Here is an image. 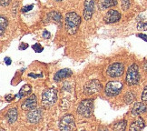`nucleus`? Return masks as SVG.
<instances>
[{
  "mask_svg": "<svg viewBox=\"0 0 147 131\" xmlns=\"http://www.w3.org/2000/svg\"><path fill=\"white\" fill-rule=\"evenodd\" d=\"M65 30L69 35H74L78 30L81 23V18L75 12L67 13L65 16Z\"/></svg>",
  "mask_w": 147,
  "mask_h": 131,
  "instance_id": "nucleus-1",
  "label": "nucleus"
},
{
  "mask_svg": "<svg viewBox=\"0 0 147 131\" xmlns=\"http://www.w3.org/2000/svg\"><path fill=\"white\" fill-rule=\"evenodd\" d=\"M42 115L43 113L41 109H36H36L29 110V112L26 114V119L31 124H37L41 121Z\"/></svg>",
  "mask_w": 147,
  "mask_h": 131,
  "instance_id": "nucleus-9",
  "label": "nucleus"
},
{
  "mask_svg": "<svg viewBox=\"0 0 147 131\" xmlns=\"http://www.w3.org/2000/svg\"><path fill=\"white\" fill-rule=\"evenodd\" d=\"M59 128L64 131H70L76 128V120L73 115H65L61 118Z\"/></svg>",
  "mask_w": 147,
  "mask_h": 131,
  "instance_id": "nucleus-6",
  "label": "nucleus"
},
{
  "mask_svg": "<svg viewBox=\"0 0 147 131\" xmlns=\"http://www.w3.org/2000/svg\"><path fill=\"white\" fill-rule=\"evenodd\" d=\"M43 37H44V38H49L50 37V33L47 31V30H44V32H43Z\"/></svg>",
  "mask_w": 147,
  "mask_h": 131,
  "instance_id": "nucleus-30",
  "label": "nucleus"
},
{
  "mask_svg": "<svg viewBox=\"0 0 147 131\" xmlns=\"http://www.w3.org/2000/svg\"><path fill=\"white\" fill-rule=\"evenodd\" d=\"M141 98H142V101L143 102H144V103H147V85H146V87L144 88V89L143 91Z\"/></svg>",
  "mask_w": 147,
  "mask_h": 131,
  "instance_id": "nucleus-26",
  "label": "nucleus"
},
{
  "mask_svg": "<svg viewBox=\"0 0 147 131\" xmlns=\"http://www.w3.org/2000/svg\"><path fill=\"white\" fill-rule=\"evenodd\" d=\"M146 111L147 106L145 105L144 102H136L132 109V114L134 116H139L141 114L145 113Z\"/></svg>",
  "mask_w": 147,
  "mask_h": 131,
  "instance_id": "nucleus-13",
  "label": "nucleus"
},
{
  "mask_svg": "<svg viewBox=\"0 0 147 131\" xmlns=\"http://www.w3.org/2000/svg\"><path fill=\"white\" fill-rule=\"evenodd\" d=\"M48 18H50L51 19H53L55 22H60L61 21V15L58 12H51L48 15Z\"/></svg>",
  "mask_w": 147,
  "mask_h": 131,
  "instance_id": "nucleus-22",
  "label": "nucleus"
},
{
  "mask_svg": "<svg viewBox=\"0 0 147 131\" xmlns=\"http://www.w3.org/2000/svg\"><path fill=\"white\" fill-rule=\"evenodd\" d=\"M32 48L34 49V51H36V53H40V52H42V51L44 50L43 47H41V45H40V44H38V43L35 44V45H33Z\"/></svg>",
  "mask_w": 147,
  "mask_h": 131,
  "instance_id": "nucleus-23",
  "label": "nucleus"
},
{
  "mask_svg": "<svg viewBox=\"0 0 147 131\" xmlns=\"http://www.w3.org/2000/svg\"><path fill=\"white\" fill-rule=\"evenodd\" d=\"M143 67H144V71H146V72H147V60H145V61L144 62V65H143Z\"/></svg>",
  "mask_w": 147,
  "mask_h": 131,
  "instance_id": "nucleus-36",
  "label": "nucleus"
},
{
  "mask_svg": "<svg viewBox=\"0 0 147 131\" xmlns=\"http://www.w3.org/2000/svg\"><path fill=\"white\" fill-rule=\"evenodd\" d=\"M31 91H32V88H31V87L29 86V85H25V86H23L21 88L18 96H16V98L21 99L22 98H24V96L29 95L31 93Z\"/></svg>",
  "mask_w": 147,
  "mask_h": 131,
  "instance_id": "nucleus-18",
  "label": "nucleus"
},
{
  "mask_svg": "<svg viewBox=\"0 0 147 131\" xmlns=\"http://www.w3.org/2000/svg\"><path fill=\"white\" fill-rule=\"evenodd\" d=\"M130 7V0H122V9L126 11Z\"/></svg>",
  "mask_w": 147,
  "mask_h": 131,
  "instance_id": "nucleus-24",
  "label": "nucleus"
},
{
  "mask_svg": "<svg viewBox=\"0 0 147 131\" xmlns=\"http://www.w3.org/2000/svg\"><path fill=\"white\" fill-rule=\"evenodd\" d=\"M137 27H138V29H141V30H147V23L140 22Z\"/></svg>",
  "mask_w": 147,
  "mask_h": 131,
  "instance_id": "nucleus-27",
  "label": "nucleus"
},
{
  "mask_svg": "<svg viewBox=\"0 0 147 131\" xmlns=\"http://www.w3.org/2000/svg\"><path fill=\"white\" fill-rule=\"evenodd\" d=\"M145 127V122L142 117H139L135 122H133L130 126V130L133 131H137L143 129Z\"/></svg>",
  "mask_w": 147,
  "mask_h": 131,
  "instance_id": "nucleus-17",
  "label": "nucleus"
},
{
  "mask_svg": "<svg viewBox=\"0 0 147 131\" xmlns=\"http://www.w3.org/2000/svg\"><path fill=\"white\" fill-rule=\"evenodd\" d=\"M13 99V96H12V95H8V96H5V100H7V102H9V101H11Z\"/></svg>",
  "mask_w": 147,
  "mask_h": 131,
  "instance_id": "nucleus-35",
  "label": "nucleus"
},
{
  "mask_svg": "<svg viewBox=\"0 0 147 131\" xmlns=\"http://www.w3.org/2000/svg\"><path fill=\"white\" fill-rule=\"evenodd\" d=\"M71 76H72V71L69 69V68H64V69H61L57 73H55L54 79L55 82H59L61 80H63V79L67 78Z\"/></svg>",
  "mask_w": 147,
  "mask_h": 131,
  "instance_id": "nucleus-14",
  "label": "nucleus"
},
{
  "mask_svg": "<svg viewBox=\"0 0 147 131\" xmlns=\"http://www.w3.org/2000/svg\"><path fill=\"white\" fill-rule=\"evenodd\" d=\"M94 101L92 99H84L78 106L77 112L84 117H90L93 114Z\"/></svg>",
  "mask_w": 147,
  "mask_h": 131,
  "instance_id": "nucleus-4",
  "label": "nucleus"
},
{
  "mask_svg": "<svg viewBox=\"0 0 147 131\" xmlns=\"http://www.w3.org/2000/svg\"><path fill=\"white\" fill-rule=\"evenodd\" d=\"M5 63L7 66H9L11 63H12V61H11V59L8 58V56H7V58H5Z\"/></svg>",
  "mask_w": 147,
  "mask_h": 131,
  "instance_id": "nucleus-32",
  "label": "nucleus"
},
{
  "mask_svg": "<svg viewBox=\"0 0 147 131\" xmlns=\"http://www.w3.org/2000/svg\"><path fill=\"white\" fill-rule=\"evenodd\" d=\"M60 107H63L64 110H66L69 107V102L67 101L66 99H62L61 100V103H60Z\"/></svg>",
  "mask_w": 147,
  "mask_h": 131,
  "instance_id": "nucleus-25",
  "label": "nucleus"
},
{
  "mask_svg": "<svg viewBox=\"0 0 147 131\" xmlns=\"http://www.w3.org/2000/svg\"><path fill=\"white\" fill-rule=\"evenodd\" d=\"M57 100V90L55 88L46 89L42 95V105L44 107H49L53 106Z\"/></svg>",
  "mask_w": 147,
  "mask_h": 131,
  "instance_id": "nucleus-2",
  "label": "nucleus"
},
{
  "mask_svg": "<svg viewBox=\"0 0 147 131\" xmlns=\"http://www.w3.org/2000/svg\"><path fill=\"white\" fill-rule=\"evenodd\" d=\"M27 48H28V45L26 44V43H22V44L19 45V49H20V50H25V49H26Z\"/></svg>",
  "mask_w": 147,
  "mask_h": 131,
  "instance_id": "nucleus-29",
  "label": "nucleus"
},
{
  "mask_svg": "<svg viewBox=\"0 0 147 131\" xmlns=\"http://www.w3.org/2000/svg\"><path fill=\"white\" fill-rule=\"evenodd\" d=\"M137 37H139L140 38H142V39H144V40L147 41V36L146 35H144V34H138Z\"/></svg>",
  "mask_w": 147,
  "mask_h": 131,
  "instance_id": "nucleus-34",
  "label": "nucleus"
},
{
  "mask_svg": "<svg viewBox=\"0 0 147 131\" xmlns=\"http://www.w3.org/2000/svg\"><path fill=\"white\" fill-rule=\"evenodd\" d=\"M94 0H86V1H84L83 16L86 20L91 19L93 13H94Z\"/></svg>",
  "mask_w": 147,
  "mask_h": 131,
  "instance_id": "nucleus-10",
  "label": "nucleus"
},
{
  "mask_svg": "<svg viewBox=\"0 0 147 131\" xmlns=\"http://www.w3.org/2000/svg\"><path fill=\"white\" fill-rule=\"evenodd\" d=\"M126 120H122V121H119L117 122L114 127H113V128L115 129V130H119V131H123L124 129H125L126 128Z\"/></svg>",
  "mask_w": 147,
  "mask_h": 131,
  "instance_id": "nucleus-21",
  "label": "nucleus"
},
{
  "mask_svg": "<svg viewBox=\"0 0 147 131\" xmlns=\"http://www.w3.org/2000/svg\"><path fill=\"white\" fill-rule=\"evenodd\" d=\"M55 1H63V0H55Z\"/></svg>",
  "mask_w": 147,
  "mask_h": 131,
  "instance_id": "nucleus-37",
  "label": "nucleus"
},
{
  "mask_svg": "<svg viewBox=\"0 0 147 131\" xmlns=\"http://www.w3.org/2000/svg\"><path fill=\"white\" fill-rule=\"evenodd\" d=\"M102 89V85L101 83L97 80V79H94V80H90L87 82L84 87V92L86 95L90 96L94 95L95 93L99 92Z\"/></svg>",
  "mask_w": 147,
  "mask_h": 131,
  "instance_id": "nucleus-7",
  "label": "nucleus"
},
{
  "mask_svg": "<svg viewBox=\"0 0 147 131\" xmlns=\"http://www.w3.org/2000/svg\"><path fill=\"white\" fill-rule=\"evenodd\" d=\"M28 76L31 77H43L42 74H39V75H36V74H32V73L28 74Z\"/></svg>",
  "mask_w": 147,
  "mask_h": 131,
  "instance_id": "nucleus-31",
  "label": "nucleus"
},
{
  "mask_svg": "<svg viewBox=\"0 0 147 131\" xmlns=\"http://www.w3.org/2000/svg\"><path fill=\"white\" fill-rule=\"evenodd\" d=\"M126 83L129 86H135L139 83L140 80V74H139V69L138 66L136 64H133L130 66L127 73H126Z\"/></svg>",
  "mask_w": 147,
  "mask_h": 131,
  "instance_id": "nucleus-3",
  "label": "nucleus"
},
{
  "mask_svg": "<svg viewBox=\"0 0 147 131\" xmlns=\"http://www.w3.org/2000/svg\"><path fill=\"white\" fill-rule=\"evenodd\" d=\"M123 85L121 81H110L106 84L105 93L107 96H115L121 93Z\"/></svg>",
  "mask_w": 147,
  "mask_h": 131,
  "instance_id": "nucleus-5",
  "label": "nucleus"
},
{
  "mask_svg": "<svg viewBox=\"0 0 147 131\" xmlns=\"http://www.w3.org/2000/svg\"><path fill=\"white\" fill-rule=\"evenodd\" d=\"M10 0H0V3H1L2 7H7V5L9 4Z\"/></svg>",
  "mask_w": 147,
  "mask_h": 131,
  "instance_id": "nucleus-28",
  "label": "nucleus"
},
{
  "mask_svg": "<svg viewBox=\"0 0 147 131\" xmlns=\"http://www.w3.org/2000/svg\"><path fill=\"white\" fill-rule=\"evenodd\" d=\"M121 15L116 10H109L106 13V15L104 16V22L106 24H113V23H116L120 20Z\"/></svg>",
  "mask_w": 147,
  "mask_h": 131,
  "instance_id": "nucleus-12",
  "label": "nucleus"
},
{
  "mask_svg": "<svg viewBox=\"0 0 147 131\" xmlns=\"http://www.w3.org/2000/svg\"><path fill=\"white\" fill-rule=\"evenodd\" d=\"M117 5V1L116 0H99V8L101 10H105L107 8H110L113 7H115Z\"/></svg>",
  "mask_w": 147,
  "mask_h": 131,
  "instance_id": "nucleus-16",
  "label": "nucleus"
},
{
  "mask_svg": "<svg viewBox=\"0 0 147 131\" xmlns=\"http://www.w3.org/2000/svg\"><path fill=\"white\" fill-rule=\"evenodd\" d=\"M123 72H124V67L121 63H114L110 65L106 71L107 75L112 78L122 77Z\"/></svg>",
  "mask_w": 147,
  "mask_h": 131,
  "instance_id": "nucleus-8",
  "label": "nucleus"
},
{
  "mask_svg": "<svg viewBox=\"0 0 147 131\" xmlns=\"http://www.w3.org/2000/svg\"><path fill=\"white\" fill-rule=\"evenodd\" d=\"M37 105V99L35 95H31L29 98H27L23 103L21 104V109L26 111H29L36 107Z\"/></svg>",
  "mask_w": 147,
  "mask_h": 131,
  "instance_id": "nucleus-11",
  "label": "nucleus"
},
{
  "mask_svg": "<svg viewBox=\"0 0 147 131\" xmlns=\"http://www.w3.org/2000/svg\"><path fill=\"white\" fill-rule=\"evenodd\" d=\"M5 117H7V120L8 124H13L14 122H16V120L18 119V109H16V107H14V109H10L7 111Z\"/></svg>",
  "mask_w": 147,
  "mask_h": 131,
  "instance_id": "nucleus-15",
  "label": "nucleus"
},
{
  "mask_svg": "<svg viewBox=\"0 0 147 131\" xmlns=\"http://www.w3.org/2000/svg\"><path fill=\"white\" fill-rule=\"evenodd\" d=\"M134 98H135V95L133 92H127L125 95H124L123 100L126 104H131L134 101Z\"/></svg>",
  "mask_w": 147,
  "mask_h": 131,
  "instance_id": "nucleus-20",
  "label": "nucleus"
},
{
  "mask_svg": "<svg viewBox=\"0 0 147 131\" xmlns=\"http://www.w3.org/2000/svg\"><path fill=\"white\" fill-rule=\"evenodd\" d=\"M32 8H33V5H27V7H25L23 9H22V11H23V12H26V11L31 10Z\"/></svg>",
  "mask_w": 147,
  "mask_h": 131,
  "instance_id": "nucleus-33",
  "label": "nucleus"
},
{
  "mask_svg": "<svg viewBox=\"0 0 147 131\" xmlns=\"http://www.w3.org/2000/svg\"><path fill=\"white\" fill-rule=\"evenodd\" d=\"M7 26V19L5 16H0V32H1V36L4 35V32Z\"/></svg>",
  "mask_w": 147,
  "mask_h": 131,
  "instance_id": "nucleus-19",
  "label": "nucleus"
}]
</instances>
